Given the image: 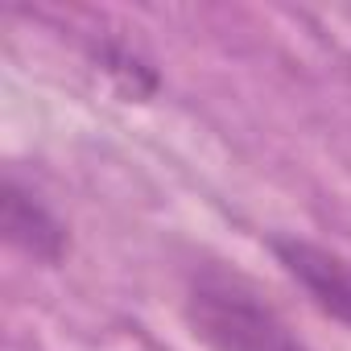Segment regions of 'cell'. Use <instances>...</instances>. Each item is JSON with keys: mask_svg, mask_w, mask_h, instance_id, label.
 Returning <instances> with one entry per match:
<instances>
[{"mask_svg": "<svg viewBox=\"0 0 351 351\" xmlns=\"http://www.w3.org/2000/svg\"><path fill=\"white\" fill-rule=\"evenodd\" d=\"M186 322L211 351H310L244 281L207 269L186 289Z\"/></svg>", "mask_w": 351, "mask_h": 351, "instance_id": "6da1fadb", "label": "cell"}, {"mask_svg": "<svg viewBox=\"0 0 351 351\" xmlns=\"http://www.w3.org/2000/svg\"><path fill=\"white\" fill-rule=\"evenodd\" d=\"M269 252L306 289V298L322 314L351 326V256H343V252H335L326 244L302 240V236H273Z\"/></svg>", "mask_w": 351, "mask_h": 351, "instance_id": "7a4b0ae2", "label": "cell"}, {"mask_svg": "<svg viewBox=\"0 0 351 351\" xmlns=\"http://www.w3.org/2000/svg\"><path fill=\"white\" fill-rule=\"evenodd\" d=\"M0 232H5L9 248L25 252L29 261L50 265V269H58L66 261V252H71L66 223L54 215V207L34 186H25L17 178L13 169L5 173V186H0Z\"/></svg>", "mask_w": 351, "mask_h": 351, "instance_id": "3957f363", "label": "cell"}, {"mask_svg": "<svg viewBox=\"0 0 351 351\" xmlns=\"http://www.w3.org/2000/svg\"><path fill=\"white\" fill-rule=\"evenodd\" d=\"M91 58H95V66H99L128 99H149V95L157 91V71H153V62H149L136 46H128L124 38H104V42L91 50Z\"/></svg>", "mask_w": 351, "mask_h": 351, "instance_id": "277c9868", "label": "cell"}]
</instances>
